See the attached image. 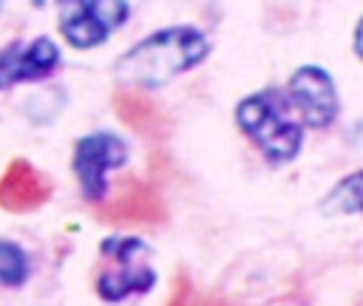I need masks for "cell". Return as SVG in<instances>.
<instances>
[{
  "mask_svg": "<svg viewBox=\"0 0 363 306\" xmlns=\"http://www.w3.org/2000/svg\"><path fill=\"white\" fill-rule=\"evenodd\" d=\"M210 51L207 37L196 26H173L153 31L128 48L116 62V76L142 88H159L179 74L196 68Z\"/></svg>",
  "mask_w": 363,
  "mask_h": 306,
  "instance_id": "1",
  "label": "cell"
},
{
  "mask_svg": "<svg viewBox=\"0 0 363 306\" xmlns=\"http://www.w3.org/2000/svg\"><path fill=\"white\" fill-rule=\"evenodd\" d=\"M235 122L272 164H286L301 153L303 128L286 113V102L278 91L244 96L235 108Z\"/></svg>",
  "mask_w": 363,
  "mask_h": 306,
  "instance_id": "2",
  "label": "cell"
},
{
  "mask_svg": "<svg viewBox=\"0 0 363 306\" xmlns=\"http://www.w3.org/2000/svg\"><path fill=\"white\" fill-rule=\"evenodd\" d=\"M150 246L142 238H108L99 246L96 295L108 303H119L130 295H145L156 283L150 264Z\"/></svg>",
  "mask_w": 363,
  "mask_h": 306,
  "instance_id": "3",
  "label": "cell"
},
{
  "mask_svg": "<svg viewBox=\"0 0 363 306\" xmlns=\"http://www.w3.org/2000/svg\"><path fill=\"white\" fill-rule=\"evenodd\" d=\"M125 162H128V144L119 136H113L108 130L82 136L74 150V173L79 178L85 201H91V204L105 201L108 173L122 167Z\"/></svg>",
  "mask_w": 363,
  "mask_h": 306,
  "instance_id": "4",
  "label": "cell"
},
{
  "mask_svg": "<svg viewBox=\"0 0 363 306\" xmlns=\"http://www.w3.org/2000/svg\"><path fill=\"white\" fill-rule=\"evenodd\" d=\"M289 108L309 128H329L337 116V91L332 76L318 65H301L286 85Z\"/></svg>",
  "mask_w": 363,
  "mask_h": 306,
  "instance_id": "5",
  "label": "cell"
},
{
  "mask_svg": "<svg viewBox=\"0 0 363 306\" xmlns=\"http://www.w3.org/2000/svg\"><path fill=\"white\" fill-rule=\"evenodd\" d=\"M60 65V48L48 37H37L34 42H11L0 51V91L48 76Z\"/></svg>",
  "mask_w": 363,
  "mask_h": 306,
  "instance_id": "6",
  "label": "cell"
},
{
  "mask_svg": "<svg viewBox=\"0 0 363 306\" xmlns=\"http://www.w3.org/2000/svg\"><path fill=\"white\" fill-rule=\"evenodd\" d=\"M164 215L162 196L139 181H125L111 201H99L96 207V218L108 224H159Z\"/></svg>",
  "mask_w": 363,
  "mask_h": 306,
  "instance_id": "7",
  "label": "cell"
},
{
  "mask_svg": "<svg viewBox=\"0 0 363 306\" xmlns=\"http://www.w3.org/2000/svg\"><path fill=\"white\" fill-rule=\"evenodd\" d=\"M51 198V178L26 159H14L0 178V207L9 212H31Z\"/></svg>",
  "mask_w": 363,
  "mask_h": 306,
  "instance_id": "8",
  "label": "cell"
},
{
  "mask_svg": "<svg viewBox=\"0 0 363 306\" xmlns=\"http://www.w3.org/2000/svg\"><path fill=\"white\" fill-rule=\"evenodd\" d=\"M60 31L74 48H94L108 40L111 28L105 26L94 0H57Z\"/></svg>",
  "mask_w": 363,
  "mask_h": 306,
  "instance_id": "9",
  "label": "cell"
},
{
  "mask_svg": "<svg viewBox=\"0 0 363 306\" xmlns=\"http://www.w3.org/2000/svg\"><path fill=\"white\" fill-rule=\"evenodd\" d=\"M320 212L326 215H352V212H363V170L349 173L346 178H340L326 198L320 201Z\"/></svg>",
  "mask_w": 363,
  "mask_h": 306,
  "instance_id": "10",
  "label": "cell"
},
{
  "mask_svg": "<svg viewBox=\"0 0 363 306\" xmlns=\"http://www.w3.org/2000/svg\"><path fill=\"white\" fill-rule=\"evenodd\" d=\"M113 105H116V113H119L130 128H136V130H142V133L159 128V119H162V116H159L156 105L147 102L145 96H139V94H133V91H122V94H116Z\"/></svg>",
  "mask_w": 363,
  "mask_h": 306,
  "instance_id": "11",
  "label": "cell"
},
{
  "mask_svg": "<svg viewBox=\"0 0 363 306\" xmlns=\"http://www.w3.org/2000/svg\"><path fill=\"white\" fill-rule=\"evenodd\" d=\"M26 278H28V255L11 241H0V283L23 286Z\"/></svg>",
  "mask_w": 363,
  "mask_h": 306,
  "instance_id": "12",
  "label": "cell"
},
{
  "mask_svg": "<svg viewBox=\"0 0 363 306\" xmlns=\"http://www.w3.org/2000/svg\"><path fill=\"white\" fill-rule=\"evenodd\" d=\"M164 306H227V303L218 300V298H213V295L196 292L193 283H190V278H187V275H179Z\"/></svg>",
  "mask_w": 363,
  "mask_h": 306,
  "instance_id": "13",
  "label": "cell"
},
{
  "mask_svg": "<svg viewBox=\"0 0 363 306\" xmlns=\"http://www.w3.org/2000/svg\"><path fill=\"white\" fill-rule=\"evenodd\" d=\"M94 6L99 8V14H102V20H105V26H108L111 31L119 28V26L128 20V14H130L128 0H94Z\"/></svg>",
  "mask_w": 363,
  "mask_h": 306,
  "instance_id": "14",
  "label": "cell"
},
{
  "mask_svg": "<svg viewBox=\"0 0 363 306\" xmlns=\"http://www.w3.org/2000/svg\"><path fill=\"white\" fill-rule=\"evenodd\" d=\"M354 51H357V54H360V60H363V17H360L357 31H354Z\"/></svg>",
  "mask_w": 363,
  "mask_h": 306,
  "instance_id": "15",
  "label": "cell"
}]
</instances>
